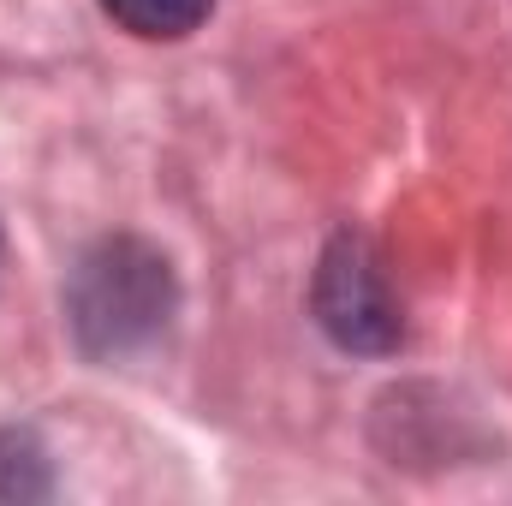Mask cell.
Instances as JSON below:
<instances>
[{
    "label": "cell",
    "instance_id": "obj_1",
    "mask_svg": "<svg viewBox=\"0 0 512 506\" xmlns=\"http://www.w3.org/2000/svg\"><path fill=\"white\" fill-rule=\"evenodd\" d=\"M173 310H179V286L167 256L131 233L90 245L66 286V322L90 358H126L155 346Z\"/></svg>",
    "mask_w": 512,
    "mask_h": 506
},
{
    "label": "cell",
    "instance_id": "obj_2",
    "mask_svg": "<svg viewBox=\"0 0 512 506\" xmlns=\"http://www.w3.org/2000/svg\"><path fill=\"white\" fill-rule=\"evenodd\" d=\"M310 304H316V322L328 328V340L346 352H393L405 334L393 280H387L382 256L364 233H340L322 251Z\"/></svg>",
    "mask_w": 512,
    "mask_h": 506
},
{
    "label": "cell",
    "instance_id": "obj_3",
    "mask_svg": "<svg viewBox=\"0 0 512 506\" xmlns=\"http://www.w3.org/2000/svg\"><path fill=\"white\" fill-rule=\"evenodd\" d=\"M209 6L215 0H102V12L120 30L143 36V42H179V36H191L209 18Z\"/></svg>",
    "mask_w": 512,
    "mask_h": 506
},
{
    "label": "cell",
    "instance_id": "obj_4",
    "mask_svg": "<svg viewBox=\"0 0 512 506\" xmlns=\"http://www.w3.org/2000/svg\"><path fill=\"white\" fill-rule=\"evenodd\" d=\"M24 495H48L42 459L24 435H0V501H24Z\"/></svg>",
    "mask_w": 512,
    "mask_h": 506
}]
</instances>
